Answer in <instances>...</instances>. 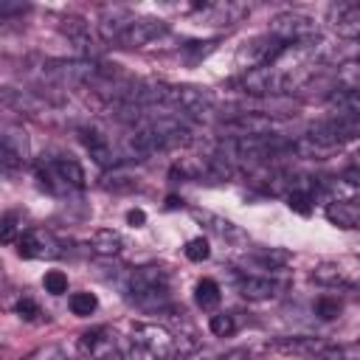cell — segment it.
<instances>
[{
	"instance_id": "cell-1",
	"label": "cell",
	"mask_w": 360,
	"mask_h": 360,
	"mask_svg": "<svg viewBox=\"0 0 360 360\" xmlns=\"http://www.w3.org/2000/svg\"><path fill=\"white\" fill-rule=\"evenodd\" d=\"M121 287H124L127 298L146 312H163L169 307V284H166V273L160 267L127 270V278Z\"/></svg>"
},
{
	"instance_id": "cell-2",
	"label": "cell",
	"mask_w": 360,
	"mask_h": 360,
	"mask_svg": "<svg viewBox=\"0 0 360 360\" xmlns=\"http://www.w3.org/2000/svg\"><path fill=\"white\" fill-rule=\"evenodd\" d=\"M357 132H360V121H357V118L332 115V118L315 124L304 138H307L321 155H326L329 149H335V146H340V143H346V141H354Z\"/></svg>"
},
{
	"instance_id": "cell-3",
	"label": "cell",
	"mask_w": 360,
	"mask_h": 360,
	"mask_svg": "<svg viewBox=\"0 0 360 360\" xmlns=\"http://www.w3.org/2000/svg\"><path fill=\"white\" fill-rule=\"evenodd\" d=\"M132 340L146 354H152L155 360H174L180 354L177 338L160 323H135L132 326Z\"/></svg>"
},
{
	"instance_id": "cell-4",
	"label": "cell",
	"mask_w": 360,
	"mask_h": 360,
	"mask_svg": "<svg viewBox=\"0 0 360 360\" xmlns=\"http://www.w3.org/2000/svg\"><path fill=\"white\" fill-rule=\"evenodd\" d=\"M39 180L51 191H70L84 186V169L73 158H53L39 169Z\"/></svg>"
},
{
	"instance_id": "cell-5",
	"label": "cell",
	"mask_w": 360,
	"mask_h": 360,
	"mask_svg": "<svg viewBox=\"0 0 360 360\" xmlns=\"http://www.w3.org/2000/svg\"><path fill=\"white\" fill-rule=\"evenodd\" d=\"M28 163V138L22 127L0 121V169L17 172Z\"/></svg>"
},
{
	"instance_id": "cell-6",
	"label": "cell",
	"mask_w": 360,
	"mask_h": 360,
	"mask_svg": "<svg viewBox=\"0 0 360 360\" xmlns=\"http://www.w3.org/2000/svg\"><path fill=\"white\" fill-rule=\"evenodd\" d=\"M79 354L84 360H124V354L118 352L115 335L104 326H96L79 335Z\"/></svg>"
},
{
	"instance_id": "cell-7",
	"label": "cell",
	"mask_w": 360,
	"mask_h": 360,
	"mask_svg": "<svg viewBox=\"0 0 360 360\" xmlns=\"http://www.w3.org/2000/svg\"><path fill=\"white\" fill-rule=\"evenodd\" d=\"M17 253L22 259H56V256H62V245H59V239L51 231L28 228L17 239Z\"/></svg>"
},
{
	"instance_id": "cell-8",
	"label": "cell",
	"mask_w": 360,
	"mask_h": 360,
	"mask_svg": "<svg viewBox=\"0 0 360 360\" xmlns=\"http://www.w3.org/2000/svg\"><path fill=\"white\" fill-rule=\"evenodd\" d=\"M270 37H276V39H281V42H301V39H309V37H315V20L307 17V14H298V11L278 14V17H273V22H270Z\"/></svg>"
},
{
	"instance_id": "cell-9",
	"label": "cell",
	"mask_w": 360,
	"mask_h": 360,
	"mask_svg": "<svg viewBox=\"0 0 360 360\" xmlns=\"http://www.w3.org/2000/svg\"><path fill=\"white\" fill-rule=\"evenodd\" d=\"M225 132H233L231 138H259V135H273V118L256 110H245L236 112L231 118L222 121Z\"/></svg>"
},
{
	"instance_id": "cell-10",
	"label": "cell",
	"mask_w": 360,
	"mask_h": 360,
	"mask_svg": "<svg viewBox=\"0 0 360 360\" xmlns=\"http://www.w3.org/2000/svg\"><path fill=\"white\" fill-rule=\"evenodd\" d=\"M160 34H166V22L155 20V17H132V22L121 31V37L115 39V45L121 48H143L149 42H155Z\"/></svg>"
},
{
	"instance_id": "cell-11",
	"label": "cell",
	"mask_w": 360,
	"mask_h": 360,
	"mask_svg": "<svg viewBox=\"0 0 360 360\" xmlns=\"http://www.w3.org/2000/svg\"><path fill=\"white\" fill-rule=\"evenodd\" d=\"M0 110H8V112H17V115H42L48 110L45 98H39L37 93L31 90H22V87H8V84H0Z\"/></svg>"
},
{
	"instance_id": "cell-12",
	"label": "cell",
	"mask_w": 360,
	"mask_h": 360,
	"mask_svg": "<svg viewBox=\"0 0 360 360\" xmlns=\"http://www.w3.org/2000/svg\"><path fill=\"white\" fill-rule=\"evenodd\" d=\"M329 340L323 338H309V335H298V338H278L270 343V349L284 352V354H298V357H323Z\"/></svg>"
},
{
	"instance_id": "cell-13",
	"label": "cell",
	"mask_w": 360,
	"mask_h": 360,
	"mask_svg": "<svg viewBox=\"0 0 360 360\" xmlns=\"http://www.w3.org/2000/svg\"><path fill=\"white\" fill-rule=\"evenodd\" d=\"M62 34L70 39V45L79 51V56L82 59H93V53H96V39H93V34H90V25L82 20V17H65L62 20Z\"/></svg>"
},
{
	"instance_id": "cell-14",
	"label": "cell",
	"mask_w": 360,
	"mask_h": 360,
	"mask_svg": "<svg viewBox=\"0 0 360 360\" xmlns=\"http://www.w3.org/2000/svg\"><path fill=\"white\" fill-rule=\"evenodd\" d=\"M329 20L340 37H346V39L360 37V6L357 3H335L329 8Z\"/></svg>"
},
{
	"instance_id": "cell-15",
	"label": "cell",
	"mask_w": 360,
	"mask_h": 360,
	"mask_svg": "<svg viewBox=\"0 0 360 360\" xmlns=\"http://www.w3.org/2000/svg\"><path fill=\"white\" fill-rule=\"evenodd\" d=\"M129 22H132V14H129L127 8L110 6V8H101L96 28H98V37H101L104 42H115V39L121 37V31H124Z\"/></svg>"
},
{
	"instance_id": "cell-16",
	"label": "cell",
	"mask_w": 360,
	"mask_h": 360,
	"mask_svg": "<svg viewBox=\"0 0 360 360\" xmlns=\"http://www.w3.org/2000/svg\"><path fill=\"white\" fill-rule=\"evenodd\" d=\"M236 290L248 301H267V298L276 295L278 284L273 278H264V276H242L239 284H236Z\"/></svg>"
},
{
	"instance_id": "cell-17",
	"label": "cell",
	"mask_w": 360,
	"mask_h": 360,
	"mask_svg": "<svg viewBox=\"0 0 360 360\" xmlns=\"http://www.w3.org/2000/svg\"><path fill=\"white\" fill-rule=\"evenodd\" d=\"M326 219L332 225H338V228L352 231L360 222V205L354 200H335V202L326 205Z\"/></svg>"
},
{
	"instance_id": "cell-18",
	"label": "cell",
	"mask_w": 360,
	"mask_h": 360,
	"mask_svg": "<svg viewBox=\"0 0 360 360\" xmlns=\"http://www.w3.org/2000/svg\"><path fill=\"white\" fill-rule=\"evenodd\" d=\"M79 138H82L84 149L90 152V158L98 166H110L112 163V146H110V141L98 129H79Z\"/></svg>"
},
{
	"instance_id": "cell-19",
	"label": "cell",
	"mask_w": 360,
	"mask_h": 360,
	"mask_svg": "<svg viewBox=\"0 0 360 360\" xmlns=\"http://www.w3.org/2000/svg\"><path fill=\"white\" fill-rule=\"evenodd\" d=\"M87 245H90V250L98 253V256H115V253H121L124 239H121V233L112 231V228H98V231L87 239Z\"/></svg>"
},
{
	"instance_id": "cell-20",
	"label": "cell",
	"mask_w": 360,
	"mask_h": 360,
	"mask_svg": "<svg viewBox=\"0 0 360 360\" xmlns=\"http://www.w3.org/2000/svg\"><path fill=\"white\" fill-rule=\"evenodd\" d=\"M194 298H197V304H200L202 309H214V307L219 304V284L211 281V278H202V281L197 284V290H194Z\"/></svg>"
},
{
	"instance_id": "cell-21",
	"label": "cell",
	"mask_w": 360,
	"mask_h": 360,
	"mask_svg": "<svg viewBox=\"0 0 360 360\" xmlns=\"http://www.w3.org/2000/svg\"><path fill=\"white\" fill-rule=\"evenodd\" d=\"M96 307H98V301H96V295H93V292H73V295H70V312H73V315H79V318L93 315V312H96Z\"/></svg>"
},
{
	"instance_id": "cell-22",
	"label": "cell",
	"mask_w": 360,
	"mask_h": 360,
	"mask_svg": "<svg viewBox=\"0 0 360 360\" xmlns=\"http://www.w3.org/2000/svg\"><path fill=\"white\" fill-rule=\"evenodd\" d=\"M323 360H360L357 343H329L323 352Z\"/></svg>"
},
{
	"instance_id": "cell-23",
	"label": "cell",
	"mask_w": 360,
	"mask_h": 360,
	"mask_svg": "<svg viewBox=\"0 0 360 360\" xmlns=\"http://www.w3.org/2000/svg\"><path fill=\"white\" fill-rule=\"evenodd\" d=\"M17 233H20V214H14V211L3 214V217H0V245L14 242Z\"/></svg>"
},
{
	"instance_id": "cell-24",
	"label": "cell",
	"mask_w": 360,
	"mask_h": 360,
	"mask_svg": "<svg viewBox=\"0 0 360 360\" xmlns=\"http://www.w3.org/2000/svg\"><path fill=\"white\" fill-rule=\"evenodd\" d=\"M42 287L51 295H62V292H68V276L62 270H48L42 278Z\"/></svg>"
},
{
	"instance_id": "cell-25",
	"label": "cell",
	"mask_w": 360,
	"mask_h": 360,
	"mask_svg": "<svg viewBox=\"0 0 360 360\" xmlns=\"http://www.w3.org/2000/svg\"><path fill=\"white\" fill-rule=\"evenodd\" d=\"M208 329L217 335V338H231L233 335V329H236V323H233V315H211V321H208Z\"/></svg>"
},
{
	"instance_id": "cell-26",
	"label": "cell",
	"mask_w": 360,
	"mask_h": 360,
	"mask_svg": "<svg viewBox=\"0 0 360 360\" xmlns=\"http://www.w3.org/2000/svg\"><path fill=\"white\" fill-rule=\"evenodd\" d=\"M312 278H315V281H321V284H343V281H346L343 270H340V267H335V264H321V267L312 273Z\"/></svg>"
},
{
	"instance_id": "cell-27",
	"label": "cell",
	"mask_w": 360,
	"mask_h": 360,
	"mask_svg": "<svg viewBox=\"0 0 360 360\" xmlns=\"http://www.w3.org/2000/svg\"><path fill=\"white\" fill-rule=\"evenodd\" d=\"M287 205L295 211V214H309L312 211V197L307 194V191H301V188H292L290 191V197H287Z\"/></svg>"
},
{
	"instance_id": "cell-28",
	"label": "cell",
	"mask_w": 360,
	"mask_h": 360,
	"mask_svg": "<svg viewBox=\"0 0 360 360\" xmlns=\"http://www.w3.org/2000/svg\"><path fill=\"white\" fill-rule=\"evenodd\" d=\"M28 11H31V3H22V0H0V20L22 17Z\"/></svg>"
},
{
	"instance_id": "cell-29",
	"label": "cell",
	"mask_w": 360,
	"mask_h": 360,
	"mask_svg": "<svg viewBox=\"0 0 360 360\" xmlns=\"http://www.w3.org/2000/svg\"><path fill=\"white\" fill-rule=\"evenodd\" d=\"M211 256V248H208V242L202 239V236H197V239H191L188 245H186V259H191V262H205Z\"/></svg>"
},
{
	"instance_id": "cell-30",
	"label": "cell",
	"mask_w": 360,
	"mask_h": 360,
	"mask_svg": "<svg viewBox=\"0 0 360 360\" xmlns=\"http://www.w3.org/2000/svg\"><path fill=\"white\" fill-rule=\"evenodd\" d=\"M264 270H276V267H281L284 262H287V253L284 250H262V253H256L253 256Z\"/></svg>"
},
{
	"instance_id": "cell-31",
	"label": "cell",
	"mask_w": 360,
	"mask_h": 360,
	"mask_svg": "<svg viewBox=\"0 0 360 360\" xmlns=\"http://www.w3.org/2000/svg\"><path fill=\"white\" fill-rule=\"evenodd\" d=\"M315 315L323 318V321L338 318V315H340V304H338V298H318V301H315Z\"/></svg>"
},
{
	"instance_id": "cell-32",
	"label": "cell",
	"mask_w": 360,
	"mask_h": 360,
	"mask_svg": "<svg viewBox=\"0 0 360 360\" xmlns=\"http://www.w3.org/2000/svg\"><path fill=\"white\" fill-rule=\"evenodd\" d=\"M25 360H68V357L56 343H48V346H39L37 352H31Z\"/></svg>"
},
{
	"instance_id": "cell-33",
	"label": "cell",
	"mask_w": 360,
	"mask_h": 360,
	"mask_svg": "<svg viewBox=\"0 0 360 360\" xmlns=\"http://www.w3.org/2000/svg\"><path fill=\"white\" fill-rule=\"evenodd\" d=\"M17 312H20V318L34 321V318L39 315V307H37L31 298H20V301H17Z\"/></svg>"
},
{
	"instance_id": "cell-34",
	"label": "cell",
	"mask_w": 360,
	"mask_h": 360,
	"mask_svg": "<svg viewBox=\"0 0 360 360\" xmlns=\"http://www.w3.org/2000/svg\"><path fill=\"white\" fill-rule=\"evenodd\" d=\"M217 360H250V352L248 349H231L225 354H217Z\"/></svg>"
},
{
	"instance_id": "cell-35",
	"label": "cell",
	"mask_w": 360,
	"mask_h": 360,
	"mask_svg": "<svg viewBox=\"0 0 360 360\" xmlns=\"http://www.w3.org/2000/svg\"><path fill=\"white\" fill-rule=\"evenodd\" d=\"M127 222H129V225H143V222H146V214H143L141 208H132V211L127 214Z\"/></svg>"
},
{
	"instance_id": "cell-36",
	"label": "cell",
	"mask_w": 360,
	"mask_h": 360,
	"mask_svg": "<svg viewBox=\"0 0 360 360\" xmlns=\"http://www.w3.org/2000/svg\"><path fill=\"white\" fill-rule=\"evenodd\" d=\"M0 357H3V346H0Z\"/></svg>"
}]
</instances>
